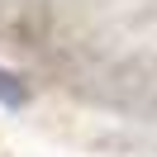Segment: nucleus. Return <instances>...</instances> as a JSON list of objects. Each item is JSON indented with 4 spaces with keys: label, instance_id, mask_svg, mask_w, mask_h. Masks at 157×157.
<instances>
[{
    "label": "nucleus",
    "instance_id": "obj_1",
    "mask_svg": "<svg viewBox=\"0 0 157 157\" xmlns=\"http://www.w3.org/2000/svg\"><path fill=\"white\" fill-rule=\"evenodd\" d=\"M24 100H29V86H24L14 71H5L0 67V105H10V109H19Z\"/></svg>",
    "mask_w": 157,
    "mask_h": 157
}]
</instances>
